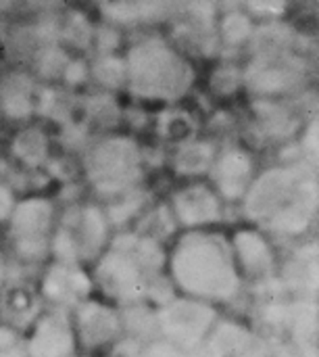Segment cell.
I'll list each match as a JSON object with an SVG mask.
<instances>
[{"label":"cell","instance_id":"cell-1","mask_svg":"<svg viewBox=\"0 0 319 357\" xmlns=\"http://www.w3.org/2000/svg\"><path fill=\"white\" fill-rule=\"evenodd\" d=\"M171 282L188 297L207 305L230 303L242 291L230 241L217 232L190 230L165 257Z\"/></svg>","mask_w":319,"mask_h":357},{"label":"cell","instance_id":"cell-2","mask_svg":"<svg viewBox=\"0 0 319 357\" xmlns=\"http://www.w3.org/2000/svg\"><path fill=\"white\" fill-rule=\"evenodd\" d=\"M242 199L255 224L274 234L299 236L313 222L318 186L307 165H282L257 176Z\"/></svg>","mask_w":319,"mask_h":357},{"label":"cell","instance_id":"cell-3","mask_svg":"<svg viewBox=\"0 0 319 357\" xmlns=\"http://www.w3.org/2000/svg\"><path fill=\"white\" fill-rule=\"evenodd\" d=\"M165 257L161 243L142 232L117 234L98 255L92 282L117 303H140L157 293Z\"/></svg>","mask_w":319,"mask_h":357},{"label":"cell","instance_id":"cell-4","mask_svg":"<svg viewBox=\"0 0 319 357\" xmlns=\"http://www.w3.org/2000/svg\"><path fill=\"white\" fill-rule=\"evenodd\" d=\"M125 84L138 98L173 102L194 82L190 61L165 38L146 36L125 54Z\"/></svg>","mask_w":319,"mask_h":357},{"label":"cell","instance_id":"cell-5","mask_svg":"<svg viewBox=\"0 0 319 357\" xmlns=\"http://www.w3.org/2000/svg\"><path fill=\"white\" fill-rule=\"evenodd\" d=\"M84 172L100 197L115 201L136 190L142 180V151L127 136H107L88 149Z\"/></svg>","mask_w":319,"mask_h":357},{"label":"cell","instance_id":"cell-6","mask_svg":"<svg viewBox=\"0 0 319 357\" xmlns=\"http://www.w3.org/2000/svg\"><path fill=\"white\" fill-rule=\"evenodd\" d=\"M109 243V222L96 205L71 207L59 222L50 238V251L59 264L79 266L98 257Z\"/></svg>","mask_w":319,"mask_h":357},{"label":"cell","instance_id":"cell-7","mask_svg":"<svg viewBox=\"0 0 319 357\" xmlns=\"http://www.w3.org/2000/svg\"><path fill=\"white\" fill-rule=\"evenodd\" d=\"M217 324V312L213 305L194 299H169L155 312V328L171 347L182 354H192L211 335Z\"/></svg>","mask_w":319,"mask_h":357},{"label":"cell","instance_id":"cell-8","mask_svg":"<svg viewBox=\"0 0 319 357\" xmlns=\"http://www.w3.org/2000/svg\"><path fill=\"white\" fill-rule=\"evenodd\" d=\"M54 232V207L42 197L15 203L8 215V234L15 253L23 261H38L50 249Z\"/></svg>","mask_w":319,"mask_h":357},{"label":"cell","instance_id":"cell-9","mask_svg":"<svg viewBox=\"0 0 319 357\" xmlns=\"http://www.w3.org/2000/svg\"><path fill=\"white\" fill-rule=\"evenodd\" d=\"M305 77V63L290 50L257 52L242 71V82L257 94H282L299 86Z\"/></svg>","mask_w":319,"mask_h":357},{"label":"cell","instance_id":"cell-10","mask_svg":"<svg viewBox=\"0 0 319 357\" xmlns=\"http://www.w3.org/2000/svg\"><path fill=\"white\" fill-rule=\"evenodd\" d=\"M71 322L77 343H81L90 351L109 347L123 335L121 314L115 312V307L100 301L86 299L84 303H79L75 307V318Z\"/></svg>","mask_w":319,"mask_h":357},{"label":"cell","instance_id":"cell-11","mask_svg":"<svg viewBox=\"0 0 319 357\" xmlns=\"http://www.w3.org/2000/svg\"><path fill=\"white\" fill-rule=\"evenodd\" d=\"M25 347L29 357H73L77 339L69 314L52 310L38 316Z\"/></svg>","mask_w":319,"mask_h":357},{"label":"cell","instance_id":"cell-12","mask_svg":"<svg viewBox=\"0 0 319 357\" xmlns=\"http://www.w3.org/2000/svg\"><path fill=\"white\" fill-rule=\"evenodd\" d=\"M92 284L94 282L84 268L54 261L44 272L38 295L40 299H46L56 305V310L67 312L69 307H77L90 297Z\"/></svg>","mask_w":319,"mask_h":357},{"label":"cell","instance_id":"cell-13","mask_svg":"<svg viewBox=\"0 0 319 357\" xmlns=\"http://www.w3.org/2000/svg\"><path fill=\"white\" fill-rule=\"evenodd\" d=\"M171 218L190 230H205L217 224L224 215V205L217 192L207 184H190L171 197Z\"/></svg>","mask_w":319,"mask_h":357},{"label":"cell","instance_id":"cell-14","mask_svg":"<svg viewBox=\"0 0 319 357\" xmlns=\"http://www.w3.org/2000/svg\"><path fill=\"white\" fill-rule=\"evenodd\" d=\"M211 178L219 199L238 201L247 195L253 182V157L240 146H228L211 165Z\"/></svg>","mask_w":319,"mask_h":357},{"label":"cell","instance_id":"cell-15","mask_svg":"<svg viewBox=\"0 0 319 357\" xmlns=\"http://www.w3.org/2000/svg\"><path fill=\"white\" fill-rule=\"evenodd\" d=\"M236 266L244 276L267 282L276 272V255L270 241L255 228H242L230 241Z\"/></svg>","mask_w":319,"mask_h":357},{"label":"cell","instance_id":"cell-16","mask_svg":"<svg viewBox=\"0 0 319 357\" xmlns=\"http://www.w3.org/2000/svg\"><path fill=\"white\" fill-rule=\"evenodd\" d=\"M0 314L4 318V326L21 328L33 324L40 316V295L23 282L4 284L0 293Z\"/></svg>","mask_w":319,"mask_h":357},{"label":"cell","instance_id":"cell-17","mask_svg":"<svg viewBox=\"0 0 319 357\" xmlns=\"http://www.w3.org/2000/svg\"><path fill=\"white\" fill-rule=\"evenodd\" d=\"M0 107L10 119H27L33 109V82L25 73H8L0 84Z\"/></svg>","mask_w":319,"mask_h":357},{"label":"cell","instance_id":"cell-18","mask_svg":"<svg viewBox=\"0 0 319 357\" xmlns=\"http://www.w3.org/2000/svg\"><path fill=\"white\" fill-rule=\"evenodd\" d=\"M215 146L205 140H184L173 155V169L180 176H199L211 169Z\"/></svg>","mask_w":319,"mask_h":357},{"label":"cell","instance_id":"cell-19","mask_svg":"<svg viewBox=\"0 0 319 357\" xmlns=\"http://www.w3.org/2000/svg\"><path fill=\"white\" fill-rule=\"evenodd\" d=\"M255 115L257 121L261 126V130L270 136V138H288L295 134L297 130V119L295 115L280 102L270 100V98H261L255 102Z\"/></svg>","mask_w":319,"mask_h":357},{"label":"cell","instance_id":"cell-20","mask_svg":"<svg viewBox=\"0 0 319 357\" xmlns=\"http://www.w3.org/2000/svg\"><path fill=\"white\" fill-rule=\"evenodd\" d=\"M10 151L23 165L40 167L48 157V138L40 128H25L13 138Z\"/></svg>","mask_w":319,"mask_h":357},{"label":"cell","instance_id":"cell-21","mask_svg":"<svg viewBox=\"0 0 319 357\" xmlns=\"http://www.w3.org/2000/svg\"><path fill=\"white\" fill-rule=\"evenodd\" d=\"M165 10H167V4H163V2H111V4H102V13L115 21H121V23L155 19V17L163 15Z\"/></svg>","mask_w":319,"mask_h":357},{"label":"cell","instance_id":"cell-22","mask_svg":"<svg viewBox=\"0 0 319 357\" xmlns=\"http://www.w3.org/2000/svg\"><path fill=\"white\" fill-rule=\"evenodd\" d=\"M230 357H295V351L278 337H259L249 333L242 345Z\"/></svg>","mask_w":319,"mask_h":357},{"label":"cell","instance_id":"cell-23","mask_svg":"<svg viewBox=\"0 0 319 357\" xmlns=\"http://www.w3.org/2000/svg\"><path fill=\"white\" fill-rule=\"evenodd\" d=\"M253 31H255V23H253L251 15H247V13L230 10L221 17L219 33H221L224 42L232 44V46H238V44L251 40Z\"/></svg>","mask_w":319,"mask_h":357},{"label":"cell","instance_id":"cell-24","mask_svg":"<svg viewBox=\"0 0 319 357\" xmlns=\"http://www.w3.org/2000/svg\"><path fill=\"white\" fill-rule=\"evenodd\" d=\"M144 199H146V197H144V192H140V190H132V192H127V195L115 199L107 209H102V211H104V218H107V222H109V226H121V224H125L127 220H132V218L142 209Z\"/></svg>","mask_w":319,"mask_h":357},{"label":"cell","instance_id":"cell-25","mask_svg":"<svg viewBox=\"0 0 319 357\" xmlns=\"http://www.w3.org/2000/svg\"><path fill=\"white\" fill-rule=\"evenodd\" d=\"M90 73L102 84V86H109V88H117L121 84H125V63L121 56H115V54H104L100 56L92 67H90Z\"/></svg>","mask_w":319,"mask_h":357},{"label":"cell","instance_id":"cell-26","mask_svg":"<svg viewBox=\"0 0 319 357\" xmlns=\"http://www.w3.org/2000/svg\"><path fill=\"white\" fill-rule=\"evenodd\" d=\"M69 63V56L63 48H59L56 44H48L44 48L38 50V71L40 75L44 77H56V75H63V69L65 65Z\"/></svg>","mask_w":319,"mask_h":357},{"label":"cell","instance_id":"cell-27","mask_svg":"<svg viewBox=\"0 0 319 357\" xmlns=\"http://www.w3.org/2000/svg\"><path fill=\"white\" fill-rule=\"evenodd\" d=\"M242 84V69L232 63H224L211 73V88L221 96L234 94Z\"/></svg>","mask_w":319,"mask_h":357},{"label":"cell","instance_id":"cell-28","mask_svg":"<svg viewBox=\"0 0 319 357\" xmlns=\"http://www.w3.org/2000/svg\"><path fill=\"white\" fill-rule=\"evenodd\" d=\"M63 33H65V38L73 44V46H77V48H86V46H90V42H92V25L88 23V19L84 17V15H79V13H73V15H69V21H67V25L63 27Z\"/></svg>","mask_w":319,"mask_h":357},{"label":"cell","instance_id":"cell-29","mask_svg":"<svg viewBox=\"0 0 319 357\" xmlns=\"http://www.w3.org/2000/svg\"><path fill=\"white\" fill-rule=\"evenodd\" d=\"M0 357H29L23 337L4 324L0 326Z\"/></svg>","mask_w":319,"mask_h":357},{"label":"cell","instance_id":"cell-30","mask_svg":"<svg viewBox=\"0 0 319 357\" xmlns=\"http://www.w3.org/2000/svg\"><path fill=\"white\" fill-rule=\"evenodd\" d=\"M88 75H90V67L81 59H69V63L63 69V79L69 86H77V84L86 82Z\"/></svg>","mask_w":319,"mask_h":357},{"label":"cell","instance_id":"cell-31","mask_svg":"<svg viewBox=\"0 0 319 357\" xmlns=\"http://www.w3.org/2000/svg\"><path fill=\"white\" fill-rule=\"evenodd\" d=\"M138 357H188V354H182L165 341H153L148 345H140Z\"/></svg>","mask_w":319,"mask_h":357},{"label":"cell","instance_id":"cell-32","mask_svg":"<svg viewBox=\"0 0 319 357\" xmlns=\"http://www.w3.org/2000/svg\"><path fill=\"white\" fill-rule=\"evenodd\" d=\"M119 42H121V38H119V33L115 31V29H100L98 33H96V46H98V50L102 52V56L104 54H113V50L119 46Z\"/></svg>","mask_w":319,"mask_h":357},{"label":"cell","instance_id":"cell-33","mask_svg":"<svg viewBox=\"0 0 319 357\" xmlns=\"http://www.w3.org/2000/svg\"><path fill=\"white\" fill-rule=\"evenodd\" d=\"M88 111L94 115V117H113L115 113H117V107H115V102L111 100V98H107V96H94V98H90V102H88Z\"/></svg>","mask_w":319,"mask_h":357},{"label":"cell","instance_id":"cell-34","mask_svg":"<svg viewBox=\"0 0 319 357\" xmlns=\"http://www.w3.org/2000/svg\"><path fill=\"white\" fill-rule=\"evenodd\" d=\"M249 8L257 15H267V17H278L286 10V4L282 2H251Z\"/></svg>","mask_w":319,"mask_h":357},{"label":"cell","instance_id":"cell-35","mask_svg":"<svg viewBox=\"0 0 319 357\" xmlns=\"http://www.w3.org/2000/svg\"><path fill=\"white\" fill-rule=\"evenodd\" d=\"M15 207V199H13V192L6 184L0 182V222L8 220L10 211Z\"/></svg>","mask_w":319,"mask_h":357},{"label":"cell","instance_id":"cell-36","mask_svg":"<svg viewBox=\"0 0 319 357\" xmlns=\"http://www.w3.org/2000/svg\"><path fill=\"white\" fill-rule=\"evenodd\" d=\"M4 282H6V268H4V264H2V259H0V293H2V289H4Z\"/></svg>","mask_w":319,"mask_h":357}]
</instances>
